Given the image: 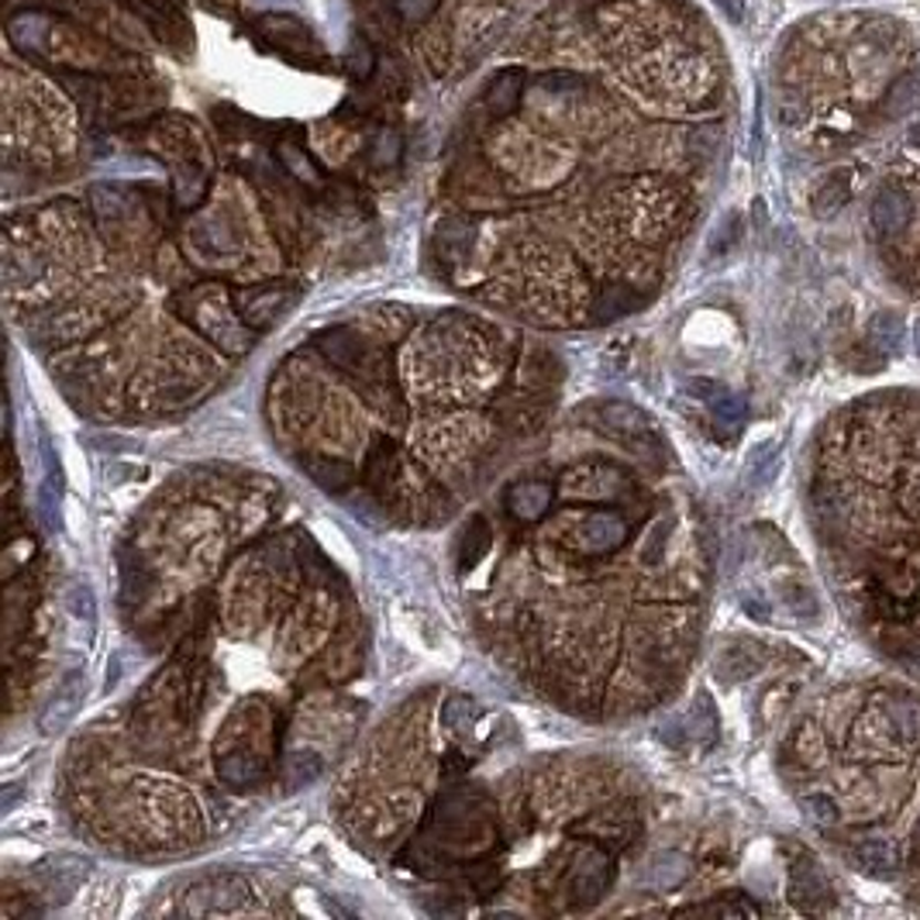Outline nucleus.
<instances>
[{
    "instance_id": "nucleus-1",
    "label": "nucleus",
    "mask_w": 920,
    "mask_h": 920,
    "mask_svg": "<svg viewBox=\"0 0 920 920\" xmlns=\"http://www.w3.org/2000/svg\"><path fill=\"white\" fill-rule=\"evenodd\" d=\"M814 517L852 621L920 676L917 393H873L827 421Z\"/></svg>"
},
{
    "instance_id": "nucleus-2",
    "label": "nucleus",
    "mask_w": 920,
    "mask_h": 920,
    "mask_svg": "<svg viewBox=\"0 0 920 920\" xmlns=\"http://www.w3.org/2000/svg\"><path fill=\"white\" fill-rule=\"evenodd\" d=\"M786 125H814L827 146L907 114L920 91V49L886 14L845 11L800 24L783 60Z\"/></svg>"
},
{
    "instance_id": "nucleus-3",
    "label": "nucleus",
    "mask_w": 920,
    "mask_h": 920,
    "mask_svg": "<svg viewBox=\"0 0 920 920\" xmlns=\"http://www.w3.org/2000/svg\"><path fill=\"white\" fill-rule=\"evenodd\" d=\"M627 541V521L614 510H593L577 528V549L583 556H607Z\"/></svg>"
},
{
    "instance_id": "nucleus-4",
    "label": "nucleus",
    "mask_w": 920,
    "mask_h": 920,
    "mask_svg": "<svg viewBox=\"0 0 920 920\" xmlns=\"http://www.w3.org/2000/svg\"><path fill=\"white\" fill-rule=\"evenodd\" d=\"M83 694H86V676H83V669H73L60 686H55V694H52V700L42 713V731L45 734L63 731L73 721V713L80 710Z\"/></svg>"
},
{
    "instance_id": "nucleus-5",
    "label": "nucleus",
    "mask_w": 920,
    "mask_h": 920,
    "mask_svg": "<svg viewBox=\"0 0 920 920\" xmlns=\"http://www.w3.org/2000/svg\"><path fill=\"white\" fill-rule=\"evenodd\" d=\"M297 290H286V286H263V290H248L239 294V310L248 318L252 328H269L286 307H294Z\"/></svg>"
},
{
    "instance_id": "nucleus-6",
    "label": "nucleus",
    "mask_w": 920,
    "mask_h": 920,
    "mask_svg": "<svg viewBox=\"0 0 920 920\" xmlns=\"http://www.w3.org/2000/svg\"><path fill=\"white\" fill-rule=\"evenodd\" d=\"M603 414V424H607L611 435L624 438L627 445H645V442H655L652 435V424L648 417L638 411V408H631V404H603L600 408Z\"/></svg>"
},
{
    "instance_id": "nucleus-7",
    "label": "nucleus",
    "mask_w": 920,
    "mask_h": 920,
    "mask_svg": "<svg viewBox=\"0 0 920 920\" xmlns=\"http://www.w3.org/2000/svg\"><path fill=\"white\" fill-rule=\"evenodd\" d=\"M507 507L517 521H538V517L552 507V486L541 483V479H525L510 486L507 494Z\"/></svg>"
},
{
    "instance_id": "nucleus-8",
    "label": "nucleus",
    "mask_w": 920,
    "mask_h": 920,
    "mask_svg": "<svg viewBox=\"0 0 920 920\" xmlns=\"http://www.w3.org/2000/svg\"><path fill=\"white\" fill-rule=\"evenodd\" d=\"M263 24V35L273 39L276 49H286V52H318V45H314V39L304 32V24H297L294 18H263L258 21Z\"/></svg>"
},
{
    "instance_id": "nucleus-9",
    "label": "nucleus",
    "mask_w": 920,
    "mask_h": 920,
    "mask_svg": "<svg viewBox=\"0 0 920 920\" xmlns=\"http://www.w3.org/2000/svg\"><path fill=\"white\" fill-rule=\"evenodd\" d=\"M521 91H525V73L521 70H504L490 83V91H486V104H490L494 114H510L517 107V101H521Z\"/></svg>"
},
{
    "instance_id": "nucleus-10",
    "label": "nucleus",
    "mask_w": 920,
    "mask_h": 920,
    "mask_svg": "<svg viewBox=\"0 0 920 920\" xmlns=\"http://www.w3.org/2000/svg\"><path fill=\"white\" fill-rule=\"evenodd\" d=\"M710 408H713V421L717 424H725L731 435L741 427L744 421V404H741V396H731V393H721V390H713L710 396Z\"/></svg>"
},
{
    "instance_id": "nucleus-11",
    "label": "nucleus",
    "mask_w": 920,
    "mask_h": 920,
    "mask_svg": "<svg viewBox=\"0 0 920 920\" xmlns=\"http://www.w3.org/2000/svg\"><path fill=\"white\" fill-rule=\"evenodd\" d=\"M638 304H642V300H638L635 294H631L627 286H611V290L600 297L596 314H600V318H621V314L635 310Z\"/></svg>"
},
{
    "instance_id": "nucleus-12",
    "label": "nucleus",
    "mask_w": 920,
    "mask_h": 920,
    "mask_svg": "<svg viewBox=\"0 0 920 920\" xmlns=\"http://www.w3.org/2000/svg\"><path fill=\"white\" fill-rule=\"evenodd\" d=\"M848 200V180L845 177H831L821 190H817V197H814V211L824 218V214H831V211H838L842 204Z\"/></svg>"
},
{
    "instance_id": "nucleus-13",
    "label": "nucleus",
    "mask_w": 920,
    "mask_h": 920,
    "mask_svg": "<svg viewBox=\"0 0 920 920\" xmlns=\"http://www.w3.org/2000/svg\"><path fill=\"white\" fill-rule=\"evenodd\" d=\"M686 873H689V861H686L683 855L669 852V855H663V858H658L655 882L663 886V889H673V886H679V882L686 879Z\"/></svg>"
},
{
    "instance_id": "nucleus-14",
    "label": "nucleus",
    "mask_w": 920,
    "mask_h": 920,
    "mask_svg": "<svg viewBox=\"0 0 920 920\" xmlns=\"http://www.w3.org/2000/svg\"><path fill=\"white\" fill-rule=\"evenodd\" d=\"M221 780L232 783V786H252L258 780V769L248 759H242V755H228L221 762Z\"/></svg>"
},
{
    "instance_id": "nucleus-15",
    "label": "nucleus",
    "mask_w": 920,
    "mask_h": 920,
    "mask_svg": "<svg viewBox=\"0 0 920 920\" xmlns=\"http://www.w3.org/2000/svg\"><path fill=\"white\" fill-rule=\"evenodd\" d=\"M486 544H490V528H486L483 517H476L473 531H466L463 538V565H476V559L486 552Z\"/></svg>"
},
{
    "instance_id": "nucleus-16",
    "label": "nucleus",
    "mask_w": 920,
    "mask_h": 920,
    "mask_svg": "<svg viewBox=\"0 0 920 920\" xmlns=\"http://www.w3.org/2000/svg\"><path fill=\"white\" fill-rule=\"evenodd\" d=\"M66 596H70V611H73V617H80V621H86V624H94V617H97V600H94V590L86 586V583H73Z\"/></svg>"
},
{
    "instance_id": "nucleus-17",
    "label": "nucleus",
    "mask_w": 920,
    "mask_h": 920,
    "mask_svg": "<svg viewBox=\"0 0 920 920\" xmlns=\"http://www.w3.org/2000/svg\"><path fill=\"white\" fill-rule=\"evenodd\" d=\"M310 473L321 486H328V490H341V486L352 483V469L345 463H321V466H310Z\"/></svg>"
},
{
    "instance_id": "nucleus-18",
    "label": "nucleus",
    "mask_w": 920,
    "mask_h": 920,
    "mask_svg": "<svg viewBox=\"0 0 920 920\" xmlns=\"http://www.w3.org/2000/svg\"><path fill=\"white\" fill-rule=\"evenodd\" d=\"M400 156V138L396 135H380L377 138V152H372V162L377 166H393Z\"/></svg>"
},
{
    "instance_id": "nucleus-19",
    "label": "nucleus",
    "mask_w": 920,
    "mask_h": 920,
    "mask_svg": "<svg viewBox=\"0 0 920 920\" xmlns=\"http://www.w3.org/2000/svg\"><path fill=\"white\" fill-rule=\"evenodd\" d=\"M349 70H352L359 80H366V76H369V70H372V55H369V49H366L362 42H359V49L349 55Z\"/></svg>"
},
{
    "instance_id": "nucleus-20",
    "label": "nucleus",
    "mask_w": 920,
    "mask_h": 920,
    "mask_svg": "<svg viewBox=\"0 0 920 920\" xmlns=\"http://www.w3.org/2000/svg\"><path fill=\"white\" fill-rule=\"evenodd\" d=\"M907 873H917V879H913V897H917V893H920V824H917V835H913V848H910Z\"/></svg>"
},
{
    "instance_id": "nucleus-21",
    "label": "nucleus",
    "mask_w": 920,
    "mask_h": 920,
    "mask_svg": "<svg viewBox=\"0 0 920 920\" xmlns=\"http://www.w3.org/2000/svg\"><path fill=\"white\" fill-rule=\"evenodd\" d=\"M717 4H721V8L734 18V21L741 18V4H738V0H717Z\"/></svg>"
},
{
    "instance_id": "nucleus-22",
    "label": "nucleus",
    "mask_w": 920,
    "mask_h": 920,
    "mask_svg": "<svg viewBox=\"0 0 920 920\" xmlns=\"http://www.w3.org/2000/svg\"><path fill=\"white\" fill-rule=\"evenodd\" d=\"M917 352H920V321H917Z\"/></svg>"
}]
</instances>
